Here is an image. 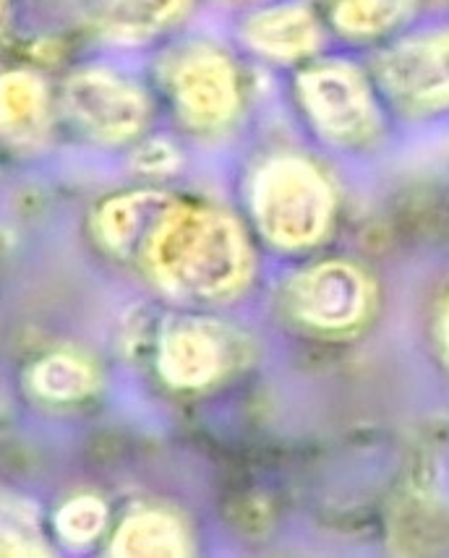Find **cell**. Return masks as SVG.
Masks as SVG:
<instances>
[{
	"label": "cell",
	"mask_w": 449,
	"mask_h": 558,
	"mask_svg": "<svg viewBox=\"0 0 449 558\" xmlns=\"http://www.w3.org/2000/svg\"><path fill=\"white\" fill-rule=\"evenodd\" d=\"M243 39L254 52L272 61H301L314 56L321 43V26L306 5L280 3L251 13Z\"/></svg>",
	"instance_id": "9c48e42d"
},
{
	"label": "cell",
	"mask_w": 449,
	"mask_h": 558,
	"mask_svg": "<svg viewBox=\"0 0 449 558\" xmlns=\"http://www.w3.org/2000/svg\"><path fill=\"white\" fill-rule=\"evenodd\" d=\"M376 84L389 102L411 116L449 108V29L421 32L381 50Z\"/></svg>",
	"instance_id": "277c9868"
},
{
	"label": "cell",
	"mask_w": 449,
	"mask_h": 558,
	"mask_svg": "<svg viewBox=\"0 0 449 558\" xmlns=\"http://www.w3.org/2000/svg\"><path fill=\"white\" fill-rule=\"evenodd\" d=\"M165 290L181 298H217L246 271L241 230L222 211L178 202L147 256Z\"/></svg>",
	"instance_id": "6da1fadb"
},
{
	"label": "cell",
	"mask_w": 449,
	"mask_h": 558,
	"mask_svg": "<svg viewBox=\"0 0 449 558\" xmlns=\"http://www.w3.org/2000/svg\"><path fill=\"white\" fill-rule=\"evenodd\" d=\"M112 556H183L186 533L173 517L162 511H142L129 517L110 546Z\"/></svg>",
	"instance_id": "4fadbf2b"
},
{
	"label": "cell",
	"mask_w": 449,
	"mask_h": 558,
	"mask_svg": "<svg viewBox=\"0 0 449 558\" xmlns=\"http://www.w3.org/2000/svg\"><path fill=\"white\" fill-rule=\"evenodd\" d=\"M225 368L222 342L207 327L183 322L170 327L160 342V371L178 389H202Z\"/></svg>",
	"instance_id": "30bf717a"
},
{
	"label": "cell",
	"mask_w": 449,
	"mask_h": 558,
	"mask_svg": "<svg viewBox=\"0 0 449 558\" xmlns=\"http://www.w3.org/2000/svg\"><path fill=\"white\" fill-rule=\"evenodd\" d=\"M63 108L78 134L100 144H123L147 125L149 102L129 76L110 69H82L63 86Z\"/></svg>",
	"instance_id": "5b68a950"
},
{
	"label": "cell",
	"mask_w": 449,
	"mask_h": 558,
	"mask_svg": "<svg viewBox=\"0 0 449 558\" xmlns=\"http://www.w3.org/2000/svg\"><path fill=\"white\" fill-rule=\"evenodd\" d=\"M308 123L337 146H363L379 134V108L366 76L350 63L308 65L295 82Z\"/></svg>",
	"instance_id": "3957f363"
},
{
	"label": "cell",
	"mask_w": 449,
	"mask_h": 558,
	"mask_svg": "<svg viewBox=\"0 0 449 558\" xmlns=\"http://www.w3.org/2000/svg\"><path fill=\"white\" fill-rule=\"evenodd\" d=\"M189 0H97V29L116 43H144L181 16Z\"/></svg>",
	"instance_id": "8fae6325"
},
{
	"label": "cell",
	"mask_w": 449,
	"mask_h": 558,
	"mask_svg": "<svg viewBox=\"0 0 449 558\" xmlns=\"http://www.w3.org/2000/svg\"><path fill=\"white\" fill-rule=\"evenodd\" d=\"M35 389L43 397H48L52 402H71L82 400L84 395H89L95 376L82 361L71 355H52L48 361H43L35 368Z\"/></svg>",
	"instance_id": "9a60e30c"
},
{
	"label": "cell",
	"mask_w": 449,
	"mask_h": 558,
	"mask_svg": "<svg viewBox=\"0 0 449 558\" xmlns=\"http://www.w3.org/2000/svg\"><path fill=\"white\" fill-rule=\"evenodd\" d=\"M168 95L189 129L213 134L241 108V82L233 61L209 45H191L170 63Z\"/></svg>",
	"instance_id": "8992f818"
},
{
	"label": "cell",
	"mask_w": 449,
	"mask_h": 558,
	"mask_svg": "<svg viewBox=\"0 0 449 558\" xmlns=\"http://www.w3.org/2000/svg\"><path fill=\"white\" fill-rule=\"evenodd\" d=\"M413 0H329V22L340 35L368 39L395 29Z\"/></svg>",
	"instance_id": "5bb4252c"
},
{
	"label": "cell",
	"mask_w": 449,
	"mask_h": 558,
	"mask_svg": "<svg viewBox=\"0 0 449 558\" xmlns=\"http://www.w3.org/2000/svg\"><path fill=\"white\" fill-rule=\"evenodd\" d=\"M105 504L95 496H78L74 501H69L58 511V533L65 541L82 546V543L95 541L105 527Z\"/></svg>",
	"instance_id": "2e32d148"
},
{
	"label": "cell",
	"mask_w": 449,
	"mask_h": 558,
	"mask_svg": "<svg viewBox=\"0 0 449 558\" xmlns=\"http://www.w3.org/2000/svg\"><path fill=\"white\" fill-rule=\"evenodd\" d=\"M0 118L5 138L29 142L48 121V89L32 71H9L0 92Z\"/></svg>",
	"instance_id": "7c38bea8"
},
{
	"label": "cell",
	"mask_w": 449,
	"mask_h": 558,
	"mask_svg": "<svg viewBox=\"0 0 449 558\" xmlns=\"http://www.w3.org/2000/svg\"><path fill=\"white\" fill-rule=\"evenodd\" d=\"M290 303L303 322L319 329L353 327L368 303V284L345 262H327L303 271L290 290Z\"/></svg>",
	"instance_id": "52a82bcc"
},
{
	"label": "cell",
	"mask_w": 449,
	"mask_h": 558,
	"mask_svg": "<svg viewBox=\"0 0 449 558\" xmlns=\"http://www.w3.org/2000/svg\"><path fill=\"white\" fill-rule=\"evenodd\" d=\"M175 204L162 191H131L110 198L97 211V235L116 256L147 262L151 243Z\"/></svg>",
	"instance_id": "ba28073f"
},
{
	"label": "cell",
	"mask_w": 449,
	"mask_h": 558,
	"mask_svg": "<svg viewBox=\"0 0 449 558\" xmlns=\"http://www.w3.org/2000/svg\"><path fill=\"white\" fill-rule=\"evenodd\" d=\"M441 335H445V348L449 352V301H447V308H445V322H441Z\"/></svg>",
	"instance_id": "e0dca14e"
},
{
	"label": "cell",
	"mask_w": 449,
	"mask_h": 558,
	"mask_svg": "<svg viewBox=\"0 0 449 558\" xmlns=\"http://www.w3.org/2000/svg\"><path fill=\"white\" fill-rule=\"evenodd\" d=\"M335 196L327 178L308 159L272 157L251 183V209L259 230L282 248H303L325 235Z\"/></svg>",
	"instance_id": "7a4b0ae2"
}]
</instances>
